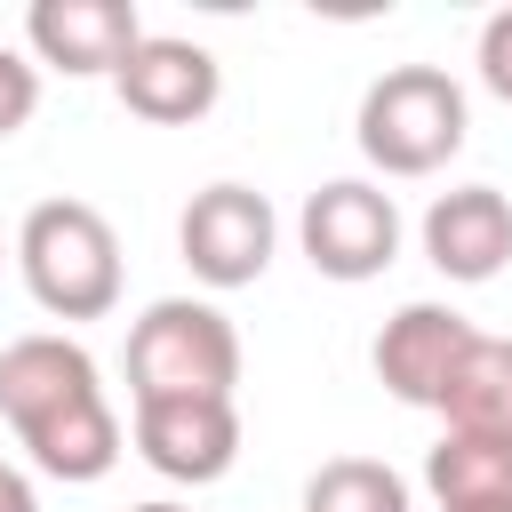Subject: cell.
I'll return each instance as SVG.
<instances>
[{
    "label": "cell",
    "instance_id": "cell-1",
    "mask_svg": "<svg viewBox=\"0 0 512 512\" xmlns=\"http://www.w3.org/2000/svg\"><path fill=\"white\" fill-rule=\"evenodd\" d=\"M0 416L48 480H104L120 464V416L96 384V360L64 336H16L0 352Z\"/></svg>",
    "mask_w": 512,
    "mask_h": 512
},
{
    "label": "cell",
    "instance_id": "cell-2",
    "mask_svg": "<svg viewBox=\"0 0 512 512\" xmlns=\"http://www.w3.org/2000/svg\"><path fill=\"white\" fill-rule=\"evenodd\" d=\"M16 264L56 320H104L120 304V240L88 200H40L16 232Z\"/></svg>",
    "mask_w": 512,
    "mask_h": 512
},
{
    "label": "cell",
    "instance_id": "cell-3",
    "mask_svg": "<svg viewBox=\"0 0 512 512\" xmlns=\"http://www.w3.org/2000/svg\"><path fill=\"white\" fill-rule=\"evenodd\" d=\"M240 328L216 304L168 296L128 328V392L136 400H232Z\"/></svg>",
    "mask_w": 512,
    "mask_h": 512
},
{
    "label": "cell",
    "instance_id": "cell-4",
    "mask_svg": "<svg viewBox=\"0 0 512 512\" xmlns=\"http://www.w3.org/2000/svg\"><path fill=\"white\" fill-rule=\"evenodd\" d=\"M464 88L432 64H400L360 96V152L384 176H432L440 160L464 152Z\"/></svg>",
    "mask_w": 512,
    "mask_h": 512
},
{
    "label": "cell",
    "instance_id": "cell-5",
    "mask_svg": "<svg viewBox=\"0 0 512 512\" xmlns=\"http://www.w3.org/2000/svg\"><path fill=\"white\" fill-rule=\"evenodd\" d=\"M272 240H280L272 200L248 192V184H208V192H192V208H184V224H176V248H184V264H192L208 288H248V280H264Z\"/></svg>",
    "mask_w": 512,
    "mask_h": 512
},
{
    "label": "cell",
    "instance_id": "cell-6",
    "mask_svg": "<svg viewBox=\"0 0 512 512\" xmlns=\"http://www.w3.org/2000/svg\"><path fill=\"white\" fill-rule=\"evenodd\" d=\"M304 256L328 280H376L400 256V216L376 184H320L304 200Z\"/></svg>",
    "mask_w": 512,
    "mask_h": 512
},
{
    "label": "cell",
    "instance_id": "cell-7",
    "mask_svg": "<svg viewBox=\"0 0 512 512\" xmlns=\"http://www.w3.org/2000/svg\"><path fill=\"white\" fill-rule=\"evenodd\" d=\"M136 448L160 480H224L240 456V408L232 400H136Z\"/></svg>",
    "mask_w": 512,
    "mask_h": 512
},
{
    "label": "cell",
    "instance_id": "cell-8",
    "mask_svg": "<svg viewBox=\"0 0 512 512\" xmlns=\"http://www.w3.org/2000/svg\"><path fill=\"white\" fill-rule=\"evenodd\" d=\"M472 336H480V328H472L464 312H448V304H408V312H392L384 336H376V376H384V392L408 400V408H440V392H448V376L464 368Z\"/></svg>",
    "mask_w": 512,
    "mask_h": 512
},
{
    "label": "cell",
    "instance_id": "cell-9",
    "mask_svg": "<svg viewBox=\"0 0 512 512\" xmlns=\"http://www.w3.org/2000/svg\"><path fill=\"white\" fill-rule=\"evenodd\" d=\"M112 88H120V104H128L136 120H152V128H184V120L216 112L224 72H216V56H208V48L144 32V40L128 48V64L112 72Z\"/></svg>",
    "mask_w": 512,
    "mask_h": 512
},
{
    "label": "cell",
    "instance_id": "cell-10",
    "mask_svg": "<svg viewBox=\"0 0 512 512\" xmlns=\"http://www.w3.org/2000/svg\"><path fill=\"white\" fill-rule=\"evenodd\" d=\"M24 32H32L40 64H56V72H120L128 48L144 40L128 0H32Z\"/></svg>",
    "mask_w": 512,
    "mask_h": 512
},
{
    "label": "cell",
    "instance_id": "cell-11",
    "mask_svg": "<svg viewBox=\"0 0 512 512\" xmlns=\"http://www.w3.org/2000/svg\"><path fill=\"white\" fill-rule=\"evenodd\" d=\"M424 256L448 280H496L512 264V208H504V192L496 184L440 192L432 216H424Z\"/></svg>",
    "mask_w": 512,
    "mask_h": 512
},
{
    "label": "cell",
    "instance_id": "cell-12",
    "mask_svg": "<svg viewBox=\"0 0 512 512\" xmlns=\"http://www.w3.org/2000/svg\"><path fill=\"white\" fill-rule=\"evenodd\" d=\"M448 432H480V440H512V336H472L464 368L440 392Z\"/></svg>",
    "mask_w": 512,
    "mask_h": 512
},
{
    "label": "cell",
    "instance_id": "cell-13",
    "mask_svg": "<svg viewBox=\"0 0 512 512\" xmlns=\"http://www.w3.org/2000/svg\"><path fill=\"white\" fill-rule=\"evenodd\" d=\"M424 480L448 512L464 504H512V440H480V432H448L424 456Z\"/></svg>",
    "mask_w": 512,
    "mask_h": 512
},
{
    "label": "cell",
    "instance_id": "cell-14",
    "mask_svg": "<svg viewBox=\"0 0 512 512\" xmlns=\"http://www.w3.org/2000/svg\"><path fill=\"white\" fill-rule=\"evenodd\" d=\"M304 512H408V480L376 456H336L304 480Z\"/></svg>",
    "mask_w": 512,
    "mask_h": 512
},
{
    "label": "cell",
    "instance_id": "cell-15",
    "mask_svg": "<svg viewBox=\"0 0 512 512\" xmlns=\"http://www.w3.org/2000/svg\"><path fill=\"white\" fill-rule=\"evenodd\" d=\"M32 104H40V80H32V64L0 48V136H16V128L32 120Z\"/></svg>",
    "mask_w": 512,
    "mask_h": 512
},
{
    "label": "cell",
    "instance_id": "cell-16",
    "mask_svg": "<svg viewBox=\"0 0 512 512\" xmlns=\"http://www.w3.org/2000/svg\"><path fill=\"white\" fill-rule=\"evenodd\" d=\"M480 80L512 104V8H504V16H488V32H480Z\"/></svg>",
    "mask_w": 512,
    "mask_h": 512
},
{
    "label": "cell",
    "instance_id": "cell-17",
    "mask_svg": "<svg viewBox=\"0 0 512 512\" xmlns=\"http://www.w3.org/2000/svg\"><path fill=\"white\" fill-rule=\"evenodd\" d=\"M0 512H40L32 488H24V472H8V464H0Z\"/></svg>",
    "mask_w": 512,
    "mask_h": 512
},
{
    "label": "cell",
    "instance_id": "cell-18",
    "mask_svg": "<svg viewBox=\"0 0 512 512\" xmlns=\"http://www.w3.org/2000/svg\"><path fill=\"white\" fill-rule=\"evenodd\" d=\"M464 512H512V504H464Z\"/></svg>",
    "mask_w": 512,
    "mask_h": 512
},
{
    "label": "cell",
    "instance_id": "cell-19",
    "mask_svg": "<svg viewBox=\"0 0 512 512\" xmlns=\"http://www.w3.org/2000/svg\"><path fill=\"white\" fill-rule=\"evenodd\" d=\"M136 512H184V504H136Z\"/></svg>",
    "mask_w": 512,
    "mask_h": 512
}]
</instances>
